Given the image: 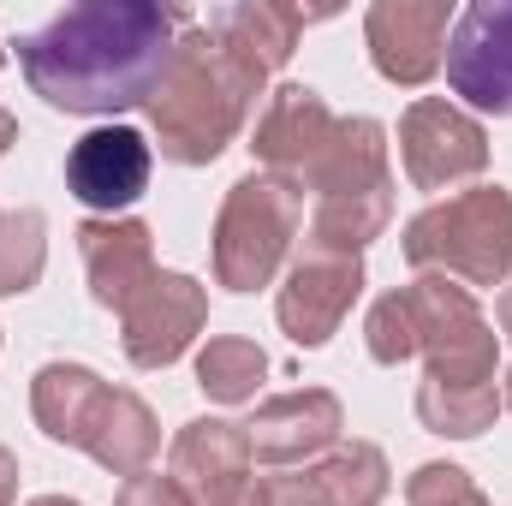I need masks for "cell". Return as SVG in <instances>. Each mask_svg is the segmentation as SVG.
Masks as SVG:
<instances>
[{
    "instance_id": "obj_6",
    "label": "cell",
    "mask_w": 512,
    "mask_h": 506,
    "mask_svg": "<svg viewBox=\"0 0 512 506\" xmlns=\"http://www.w3.org/2000/svg\"><path fill=\"white\" fill-rule=\"evenodd\" d=\"M405 292L417 316L423 381H495V328L465 286H453L447 274H423Z\"/></svg>"
},
{
    "instance_id": "obj_2",
    "label": "cell",
    "mask_w": 512,
    "mask_h": 506,
    "mask_svg": "<svg viewBox=\"0 0 512 506\" xmlns=\"http://www.w3.org/2000/svg\"><path fill=\"white\" fill-rule=\"evenodd\" d=\"M268 78H256L245 60H233L197 18L179 30L173 60L149 96V126L173 167H209L239 126L251 120L256 96Z\"/></svg>"
},
{
    "instance_id": "obj_33",
    "label": "cell",
    "mask_w": 512,
    "mask_h": 506,
    "mask_svg": "<svg viewBox=\"0 0 512 506\" xmlns=\"http://www.w3.org/2000/svg\"><path fill=\"white\" fill-rule=\"evenodd\" d=\"M0 66H6V48H0Z\"/></svg>"
},
{
    "instance_id": "obj_4",
    "label": "cell",
    "mask_w": 512,
    "mask_h": 506,
    "mask_svg": "<svg viewBox=\"0 0 512 506\" xmlns=\"http://www.w3.org/2000/svg\"><path fill=\"white\" fill-rule=\"evenodd\" d=\"M405 262L417 274H459L471 286H501L512 274V191L471 185L447 203H429L405 227Z\"/></svg>"
},
{
    "instance_id": "obj_7",
    "label": "cell",
    "mask_w": 512,
    "mask_h": 506,
    "mask_svg": "<svg viewBox=\"0 0 512 506\" xmlns=\"http://www.w3.org/2000/svg\"><path fill=\"white\" fill-rule=\"evenodd\" d=\"M173 483L185 489L191 506H262V477L245 423L227 417H197L173 435Z\"/></svg>"
},
{
    "instance_id": "obj_12",
    "label": "cell",
    "mask_w": 512,
    "mask_h": 506,
    "mask_svg": "<svg viewBox=\"0 0 512 506\" xmlns=\"http://www.w3.org/2000/svg\"><path fill=\"white\" fill-rule=\"evenodd\" d=\"M120 322H126V358L137 370H167V364H179L185 352H191V340L203 334V322H209V292L191 280V274H155L137 298H131L126 310H120Z\"/></svg>"
},
{
    "instance_id": "obj_14",
    "label": "cell",
    "mask_w": 512,
    "mask_h": 506,
    "mask_svg": "<svg viewBox=\"0 0 512 506\" xmlns=\"http://www.w3.org/2000/svg\"><path fill=\"white\" fill-rule=\"evenodd\" d=\"M346 429V411L328 387H292L256 405V417L245 423L251 453L262 465H304L316 453H334Z\"/></svg>"
},
{
    "instance_id": "obj_13",
    "label": "cell",
    "mask_w": 512,
    "mask_h": 506,
    "mask_svg": "<svg viewBox=\"0 0 512 506\" xmlns=\"http://www.w3.org/2000/svg\"><path fill=\"white\" fill-rule=\"evenodd\" d=\"M334 126L340 120L328 114V102L310 84H280L262 102V114H256V126H251V155L262 161V173H274V179H286V185L304 191V179L322 161Z\"/></svg>"
},
{
    "instance_id": "obj_27",
    "label": "cell",
    "mask_w": 512,
    "mask_h": 506,
    "mask_svg": "<svg viewBox=\"0 0 512 506\" xmlns=\"http://www.w3.org/2000/svg\"><path fill=\"white\" fill-rule=\"evenodd\" d=\"M114 506H191V501H185V489H179L173 477L137 471V477H126V483H120V495H114Z\"/></svg>"
},
{
    "instance_id": "obj_21",
    "label": "cell",
    "mask_w": 512,
    "mask_h": 506,
    "mask_svg": "<svg viewBox=\"0 0 512 506\" xmlns=\"http://www.w3.org/2000/svg\"><path fill=\"white\" fill-rule=\"evenodd\" d=\"M262 376H268V358H262L256 340L215 334V340L197 352V387H203L215 405H245V399H256Z\"/></svg>"
},
{
    "instance_id": "obj_25",
    "label": "cell",
    "mask_w": 512,
    "mask_h": 506,
    "mask_svg": "<svg viewBox=\"0 0 512 506\" xmlns=\"http://www.w3.org/2000/svg\"><path fill=\"white\" fill-rule=\"evenodd\" d=\"M405 506H489V501L471 483V471H459V465H417L411 483H405Z\"/></svg>"
},
{
    "instance_id": "obj_17",
    "label": "cell",
    "mask_w": 512,
    "mask_h": 506,
    "mask_svg": "<svg viewBox=\"0 0 512 506\" xmlns=\"http://www.w3.org/2000/svg\"><path fill=\"white\" fill-rule=\"evenodd\" d=\"M316 18H328V12H298V6H274V0H245V6H215V12L197 18V24H203L233 60H245L256 78H274V72L292 60L298 36H304Z\"/></svg>"
},
{
    "instance_id": "obj_15",
    "label": "cell",
    "mask_w": 512,
    "mask_h": 506,
    "mask_svg": "<svg viewBox=\"0 0 512 506\" xmlns=\"http://www.w3.org/2000/svg\"><path fill=\"white\" fill-rule=\"evenodd\" d=\"M143 185H149V143H143V131H131V126L90 131L66 155V191L84 209H102L108 221L143 197Z\"/></svg>"
},
{
    "instance_id": "obj_20",
    "label": "cell",
    "mask_w": 512,
    "mask_h": 506,
    "mask_svg": "<svg viewBox=\"0 0 512 506\" xmlns=\"http://www.w3.org/2000/svg\"><path fill=\"white\" fill-rule=\"evenodd\" d=\"M417 417L429 435L471 441L501 417V387L495 381H417Z\"/></svg>"
},
{
    "instance_id": "obj_22",
    "label": "cell",
    "mask_w": 512,
    "mask_h": 506,
    "mask_svg": "<svg viewBox=\"0 0 512 506\" xmlns=\"http://www.w3.org/2000/svg\"><path fill=\"white\" fill-rule=\"evenodd\" d=\"M48 268V221L36 209L0 215V298L30 292Z\"/></svg>"
},
{
    "instance_id": "obj_1",
    "label": "cell",
    "mask_w": 512,
    "mask_h": 506,
    "mask_svg": "<svg viewBox=\"0 0 512 506\" xmlns=\"http://www.w3.org/2000/svg\"><path fill=\"white\" fill-rule=\"evenodd\" d=\"M191 12L155 0H84L54 12L42 30L18 36V66L30 90L60 114H126L149 108L179 30Z\"/></svg>"
},
{
    "instance_id": "obj_31",
    "label": "cell",
    "mask_w": 512,
    "mask_h": 506,
    "mask_svg": "<svg viewBox=\"0 0 512 506\" xmlns=\"http://www.w3.org/2000/svg\"><path fill=\"white\" fill-rule=\"evenodd\" d=\"M30 506H78V501H66V495H36Z\"/></svg>"
},
{
    "instance_id": "obj_16",
    "label": "cell",
    "mask_w": 512,
    "mask_h": 506,
    "mask_svg": "<svg viewBox=\"0 0 512 506\" xmlns=\"http://www.w3.org/2000/svg\"><path fill=\"white\" fill-rule=\"evenodd\" d=\"M78 251H84V274H90V298L102 310H126L131 298L161 274L155 268V245H149V227L143 221H84L78 227Z\"/></svg>"
},
{
    "instance_id": "obj_30",
    "label": "cell",
    "mask_w": 512,
    "mask_h": 506,
    "mask_svg": "<svg viewBox=\"0 0 512 506\" xmlns=\"http://www.w3.org/2000/svg\"><path fill=\"white\" fill-rule=\"evenodd\" d=\"M495 316H501V334L512 340V286L501 292V304H495Z\"/></svg>"
},
{
    "instance_id": "obj_8",
    "label": "cell",
    "mask_w": 512,
    "mask_h": 506,
    "mask_svg": "<svg viewBox=\"0 0 512 506\" xmlns=\"http://www.w3.org/2000/svg\"><path fill=\"white\" fill-rule=\"evenodd\" d=\"M399 161H405V179L417 191H453L489 167V131L465 108L423 96L399 120Z\"/></svg>"
},
{
    "instance_id": "obj_29",
    "label": "cell",
    "mask_w": 512,
    "mask_h": 506,
    "mask_svg": "<svg viewBox=\"0 0 512 506\" xmlns=\"http://www.w3.org/2000/svg\"><path fill=\"white\" fill-rule=\"evenodd\" d=\"M12 143H18V120H12V114H6V108H0V155H6V149H12Z\"/></svg>"
},
{
    "instance_id": "obj_3",
    "label": "cell",
    "mask_w": 512,
    "mask_h": 506,
    "mask_svg": "<svg viewBox=\"0 0 512 506\" xmlns=\"http://www.w3.org/2000/svg\"><path fill=\"white\" fill-rule=\"evenodd\" d=\"M316 191L310 215V251L364 256L370 239H382L393 221V173H387V131L376 120H340L322 161L304 179Z\"/></svg>"
},
{
    "instance_id": "obj_11",
    "label": "cell",
    "mask_w": 512,
    "mask_h": 506,
    "mask_svg": "<svg viewBox=\"0 0 512 506\" xmlns=\"http://www.w3.org/2000/svg\"><path fill=\"white\" fill-rule=\"evenodd\" d=\"M447 36H453V6L447 0H376L364 12V42L370 60L387 84H429L447 60Z\"/></svg>"
},
{
    "instance_id": "obj_10",
    "label": "cell",
    "mask_w": 512,
    "mask_h": 506,
    "mask_svg": "<svg viewBox=\"0 0 512 506\" xmlns=\"http://www.w3.org/2000/svg\"><path fill=\"white\" fill-rule=\"evenodd\" d=\"M447 84L477 114H512V0H477L453 18L447 36Z\"/></svg>"
},
{
    "instance_id": "obj_9",
    "label": "cell",
    "mask_w": 512,
    "mask_h": 506,
    "mask_svg": "<svg viewBox=\"0 0 512 506\" xmlns=\"http://www.w3.org/2000/svg\"><path fill=\"white\" fill-rule=\"evenodd\" d=\"M358 292H364V256L310 251L304 245V256L286 268V286L274 298V316H280V328H286L292 346L316 352V346H328L340 334V322L352 316Z\"/></svg>"
},
{
    "instance_id": "obj_19",
    "label": "cell",
    "mask_w": 512,
    "mask_h": 506,
    "mask_svg": "<svg viewBox=\"0 0 512 506\" xmlns=\"http://www.w3.org/2000/svg\"><path fill=\"white\" fill-rule=\"evenodd\" d=\"M108 381L84 364H42L36 381H30V411L42 423L48 441H66V447H84V429L102 405Z\"/></svg>"
},
{
    "instance_id": "obj_23",
    "label": "cell",
    "mask_w": 512,
    "mask_h": 506,
    "mask_svg": "<svg viewBox=\"0 0 512 506\" xmlns=\"http://www.w3.org/2000/svg\"><path fill=\"white\" fill-rule=\"evenodd\" d=\"M322 477L334 489V506H382V495L393 489L387 477V453L376 441H346L322 459Z\"/></svg>"
},
{
    "instance_id": "obj_26",
    "label": "cell",
    "mask_w": 512,
    "mask_h": 506,
    "mask_svg": "<svg viewBox=\"0 0 512 506\" xmlns=\"http://www.w3.org/2000/svg\"><path fill=\"white\" fill-rule=\"evenodd\" d=\"M262 506H334V489H328L322 465L274 471V477H262Z\"/></svg>"
},
{
    "instance_id": "obj_18",
    "label": "cell",
    "mask_w": 512,
    "mask_h": 506,
    "mask_svg": "<svg viewBox=\"0 0 512 506\" xmlns=\"http://www.w3.org/2000/svg\"><path fill=\"white\" fill-rule=\"evenodd\" d=\"M155 447H161L155 411L131 387H108L102 405H96V417H90V429H84V453L102 471H114V477H137V471H149Z\"/></svg>"
},
{
    "instance_id": "obj_32",
    "label": "cell",
    "mask_w": 512,
    "mask_h": 506,
    "mask_svg": "<svg viewBox=\"0 0 512 506\" xmlns=\"http://www.w3.org/2000/svg\"><path fill=\"white\" fill-rule=\"evenodd\" d=\"M501 405L512 411V370H507V387H501Z\"/></svg>"
},
{
    "instance_id": "obj_5",
    "label": "cell",
    "mask_w": 512,
    "mask_h": 506,
    "mask_svg": "<svg viewBox=\"0 0 512 506\" xmlns=\"http://www.w3.org/2000/svg\"><path fill=\"white\" fill-rule=\"evenodd\" d=\"M304 227V191L274 179V173H245L215 215V280L227 292H256L280 274Z\"/></svg>"
},
{
    "instance_id": "obj_28",
    "label": "cell",
    "mask_w": 512,
    "mask_h": 506,
    "mask_svg": "<svg viewBox=\"0 0 512 506\" xmlns=\"http://www.w3.org/2000/svg\"><path fill=\"white\" fill-rule=\"evenodd\" d=\"M18 501V459L0 447V506H12Z\"/></svg>"
},
{
    "instance_id": "obj_24",
    "label": "cell",
    "mask_w": 512,
    "mask_h": 506,
    "mask_svg": "<svg viewBox=\"0 0 512 506\" xmlns=\"http://www.w3.org/2000/svg\"><path fill=\"white\" fill-rule=\"evenodd\" d=\"M364 340H370V358H376V364H405V358H417V316H411V292H405V286L370 304Z\"/></svg>"
}]
</instances>
